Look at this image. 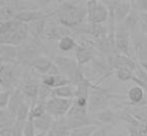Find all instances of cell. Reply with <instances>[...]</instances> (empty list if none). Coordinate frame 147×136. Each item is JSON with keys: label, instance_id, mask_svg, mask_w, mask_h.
<instances>
[{"label": "cell", "instance_id": "4dcf8cb0", "mask_svg": "<svg viewBox=\"0 0 147 136\" xmlns=\"http://www.w3.org/2000/svg\"><path fill=\"white\" fill-rule=\"evenodd\" d=\"M98 127L99 126L97 125H88V126L79 127V128L71 130L69 136H91Z\"/></svg>", "mask_w": 147, "mask_h": 136}, {"label": "cell", "instance_id": "6da1fadb", "mask_svg": "<svg viewBox=\"0 0 147 136\" xmlns=\"http://www.w3.org/2000/svg\"><path fill=\"white\" fill-rule=\"evenodd\" d=\"M79 2L80 1H61L59 8L56 10L60 25L71 31L84 24V19H86V6Z\"/></svg>", "mask_w": 147, "mask_h": 136}, {"label": "cell", "instance_id": "f1b7e54d", "mask_svg": "<svg viewBox=\"0 0 147 136\" xmlns=\"http://www.w3.org/2000/svg\"><path fill=\"white\" fill-rule=\"evenodd\" d=\"M15 15H16V10L10 5V1H8L7 4H5L4 6L0 7V22L1 23L13 19Z\"/></svg>", "mask_w": 147, "mask_h": 136}, {"label": "cell", "instance_id": "ffe728a7", "mask_svg": "<svg viewBox=\"0 0 147 136\" xmlns=\"http://www.w3.org/2000/svg\"><path fill=\"white\" fill-rule=\"evenodd\" d=\"M25 101H26V99H25L24 95H23L22 92H21V90L19 89V88L13 90V92H12L11 96H10L9 102H8L6 109H7L9 114L11 115L15 119H16V114H17L19 107H20L21 105Z\"/></svg>", "mask_w": 147, "mask_h": 136}, {"label": "cell", "instance_id": "9c48e42d", "mask_svg": "<svg viewBox=\"0 0 147 136\" xmlns=\"http://www.w3.org/2000/svg\"><path fill=\"white\" fill-rule=\"evenodd\" d=\"M96 56L95 43L90 41L84 42L81 44H77L75 48V59L78 66H84L93 59Z\"/></svg>", "mask_w": 147, "mask_h": 136}, {"label": "cell", "instance_id": "ab89813d", "mask_svg": "<svg viewBox=\"0 0 147 136\" xmlns=\"http://www.w3.org/2000/svg\"><path fill=\"white\" fill-rule=\"evenodd\" d=\"M139 17H140V19H141L142 25L147 26V11H140Z\"/></svg>", "mask_w": 147, "mask_h": 136}, {"label": "cell", "instance_id": "ac0fdd59", "mask_svg": "<svg viewBox=\"0 0 147 136\" xmlns=\"http://www.w3.org/2000/svg\"><path fill=\"white\" fill-rule=\"evenodd\" d=\"M54 121H55L54 118L51 115L47 114V113H45V114L42 115L39 118L33 119V124H34L35 130H38L40 132L39 134L45 135L52 129Z\"/></svg>", "mask_w": 147, "mask_h": 136}, {"label": "cell", "instance_id": "44dd1931", "mask_svg": "<svg viewBox=\"0 0 147 136\" xmlns=\"http://www.w3.org/2000/svg\"><path fill=\"white\" fill-rule=\"evenodd\" d=\"M129 105H140L144 99V89L136 85L131 87L127 93Z\"/></svg>", "mask_w": 147, "mask_h": 136}, {"label": "cell", "instance_id": "30bf717a", "mask_svg": "<svg viewBox=\"0 0 147 136\" xmlns=\"http://www.w3.org/2000/svg\"><path fill=\"white\" fill-rule=\"evenodd\" d=\"M73 32L79 33V34H88L95 37L97 40L104 39L108 37V28L104 26L103 24L96 25L90 24V23H84L79 25L76 28L72 30Z\"/></svg>", "mask_w": 147, "mask_h": 136}, {"label": "cell", "instance_id": "4316f807", "mask_svg": "<svg viewBox=\"0 0 147 136\" xmlns=\"http://www.w3.org/2000/svg\"><path fill=\"white\" fill-rule=\"evenodd\" d=\"M75 88L72 85H64L61 87L55 88L52 90V97H59V98H66V99H73Z\"/></svg>", "mask_w": 147, "mask_h": 136}, {"label": "cell", "instance_id": "60d3db41", "mask_svg": "<svg viewBox=\"0 0 147 136\" xmlns=\"http://www.w3.org/2000/svg\"><path fill=\"white\" fill-rule=\"evenodd\" d=\"M140 66L142 67L143 69H144V71L147 73V61H141L140 63Z\"/></svg>", "mask_w": 147, "mask_h": 136}, {"label": "cell", "instance_id": "5b68a950", "mask_svg": "<svg viewBox=\"0 0 147 136\" xmlns=\"http://www.w3.org/2000/svg\"><path fill=\"white\" fill-rule=\"evenodd\" d=\"M20 77V68L15 63H4L0 65V86L4 85L7 89L19 80Z\"/></svg>", "mask_w": 147, "mask_h": 136}, {"label": "cell", "instance_id": "484cf974", "mask_svg": "<svg viewBox=\"0 0 147 136\" xmlns=\"http://www.w3.org/2000/svg\"><path fill=\"white\" fill-rule=\"evenodd\" d=\"M26 122L16 121L13 125L0 129V136H23V131Z\"/></svg>", "mask_w": 147, "mask_h": 136}, {"label": "cell", "instance_id": "e575fe53", "mask_svg": "<svg viewBox=\"0 0 147 136\" xmlns=\"http://www.w3.org/2000/svg\"><path fill=\"white\" fill-rule=\"evenodd\" d=\"M45 113H47L45 112V103L44 102H37L34 107H32L30 109L29 118L30 119H36V118L41 117Z\"/></svg>", "mask_w": 147, "mask_h": 136}, {"label": "cell", "instance_id": "d6a6232c", "mask_svg": "<svg viewBox=\"0 0 147 136\" xmlns=\"http://www.w3.org/2000/svg\"><path fill=\"white\" fill-rule=\"evenodd\" d=\"M52 88L44 85L42 83L39 84L38 87V95H37V102H45L52 97Z\"/></svg>", "mask_w": 147, "mask_h": 136}, {"label": "cell", "instance_id": "3957f363", "mask_svg": "<svg viewBox=\"0 0 147 136\" xmlns=\"http://www.w3.org/2000/svg\"><path fill=\"white\" fill-rule=\"evenodd\" d=\"M86 19L90 24L100 25L108 19V10L102 1L88 0L86 3Z\"/></svg>", "mask_w": 147, "mask_h": 136}, {"label": "cell", "instance_id": "7a4b0ae2", "mask_svg": "<svg viewBox=\"0 0 147 136\" xmlns=\"http://www.w3.org/2000/svg\"><path fill=\"white\" fill-rule=\"evenodd\" d=\"M117 98H120L119 95L114 94L109 89H106L93 83L88 94V112L96 114L100 111H103L109 107V105L113 99H117Z\"/></svg>", "mask_w": 147, "mask_h": 136}, {"label": "cell", "instance_id": "4fadbf2b", "mask_svg": "<svg viewBox=\"0 0 147 136\" xmlns=\"http://www.w3.org/2000/svg\"><path fill=\"white\" fill-rule=\"evenodd\" d=\"M66 120L67 128L69 131H71L73 129L79 128V127L88 126V125H97L99 126L98 123L95 121L93 117H90L88 115H82V116H65Z\"/></svg>", "mask_w": 147, "mask_h": 136}, {"label": "cell", "instance_id": "8992f818", "mask_svg": "<svg viewBox=\"0 0 147 136\" xmlns=\"http://www.w3.org/2000/svg\"><path fill=\"white\" fill-rule=\"evenodd\" d=\"M114 43L117 51H119L120 54H123L125 56L132 57L130 52L131 46V35L125 25H117L115 28V34H114Z\"/></svg>", "mask_w": 147, "mask_h": 136}, {"label": "cell", "instance_id": "836d02e7", "mask_svg": "<svg viewBox=\"0 0 147 136\" xmlns=\"http://www.w3.org/2000/svg\"><path fill=\"white\" fill-rule=\"evenodd\" d=\"M31 105L28 103L27 101L23 102L21 107L18 109L17 114H16V120L19 122H26L29 119V113Z\"/></svg>", "mask_w": 147, "mask_h": 136}, {"label": "cell", "instance_id": "1f68e13d", "mask_svg": "<svg viewBox=\"0 0 147 136\" xmlns=\"http://www.w3.org/2000/svg\"><path fill=\"white\" fill-rule=\"evenodd\" d=\"M133 76H134V70L129 67H120L116 70V77L119 81L123 82L132 81Z\"/></svg>", "mask_w": 147, "mask_h": 136}, {"label": "cell", "instance_id": "d6986e66", "mask_svg": "<svg viewBox=\"0 0 147 136\" xmlns=\"http://www.w3.org/2000/svg\"><path fill=\"white\" fill-rule=\"evenodd\" d=\"M132 10V3L131 1H118L114 9V19L116 26L125 22V19Z\"/></svg>", "mask_w": 147, "mask_h": 136}, {"label": "cell", "instance_id": "603a6c76", "mask_svg": "<svg viewBox=\"0 0 147 136\" xmlns=\"http://www.w3.org/2000/svg\"><path fill=\"white\" fill-rule=\"evenodd\" d=\"M18 57V47L11 45H0V61L15 63Z\"/></svg>", "mask_w": 147, "mask_h": 136}, {"label": "cell", "instance_id": "ee69618b", "mask_svg": "<svg viewBox=\"0 0 147 136\" xmlns=\"http://www.w3.org/2000/svg\"><path fill=\"white\" fill-rule=\"evenodd\" d=\"M1 24H2V23H1V22H0V25H1Z\"/></svg>", "mask_w": 147, "mask_h": 136}, {"label": "cell", "instance_id": "d4e9b609", "mask_svg": "<svg viewBox=\"0 0 147 136\" xmlns=\"http://www.w3.org/2000/svg\"><path fill=\"white\" fill-rule=\"evenodd\" d=\"M127 109L134 118L147 126V105H127Z\"/></svg>", "mask_w": 147, "mask_h": 136}, {"label": "cell", "instance_id": "cb8c5ba5", "mask_svg": "<svg viewBox=\"0 0 147 136\" xmlns=\"http://www.w3.org/2000/svg\"><path fill=\"white\" fill-rule=\"evenodd\" d=\"M45 26H47V19H41V21H36V22L30 23L27 25L28 32L31 37L36 39H40L42 37L44 31H45Z\"/></svg>", "mask_w": 147, "mask_h": 136}, {"label": "cell", "instance_id": "83f0119b", "mask_svg": "<svg viewBox=\"0 0 147 136\" xmlns=\"http://www.w3.org/2000/svg\"><path fill=\"white\" fill-rule=\"evenodd\" d=\"M76 46H77V43L71 36L63 37L62 39H60L59 43H58V48L64 52L73 50L76 48Z\"/></svg>", "mask_w": 147, "mask_h": 136}, {"label": "cell", "instance_id": "e0dca14e", "mask_svg": "<svg viewBox=\"0 0 147 136\" xmlns=\"http://www.w3.org/2000/svg\"><path fill=\"white\" fill-rule=\"evenodd\" d=\"M72 33L71 30L67 29L66 27H64L62 25H54L52 27H49V29H45L42 37H44L47 40H57L59 41L60 39H62L65 36H70Z\"/></svg>", "mask_w": 147, "mask_h": 136}, {"label": "cell", "instance_id": "7c38bea8", "mask_svg": "<svg viewBox=\"0 0 147 136\" xmlns=\"http://www.w3.org/2000/svg\"><path fill=\"white\" fill-rule=\"evenodd\" d=\"M55 13H45L42 10H25V11L17 12L15 15L13 19L18 21V22L22 23V24H30V23L36 22V21H41V19H47V17H52Z\"/></svg>", "mask_w": 147, "mask_h": 136}, {"label": "cell", "instance_id": "8d00e7d4", "mask_svg": "<svg viewBox=\"0 0 147 136\" xmlns=\"http://www.w3.org/2000/svg\"><path fill=\"white\" fill-rule=\"evenodd\" d=\"M13 90H15L13 88H10V89H6L0 92V109H6L7 107V105L9 102L10 96H11Z\"/></svg>", "mask_w": 147, "mask_h": 136}, {"label": "cell", "instance_id": "7bdbcfd3", "mask_svg": "<svg viewBox=\"0 0 147 136\" xmlns=\"http://www.w3.org/2000/svg\"><path fill=\"white\" fill-rule=\"evenodd\" d=\"M143 136H147V132H146V133H145V134H144V135H143Z\"/></svg>", "mask_w": 147, "mask_h": 136}, {"label": "cell", "instance_id": "b9f144b4", "mask_svg": "<svg viewBox=\"0 0 147 136\" xmlns=\"http://www.w3.org/2000/svg\"><path fill=\"white\" fill-rule=\"evenodd\" d=\"M45 136H55V134H54V132H53L52 130H49V131L45 134Z\"/></svg>", "mask_w": 147, "mask_h": 136}, {"label": "cell", "instance_id": "52a82bcc", "mask_svg": "<svg viewBox=\"0 0 147 136\" xmlns=\"http://www.w3.org/2000/svg\"><path fill=\"white\" fill-rule=\"evenodd\" d=\"M39 84L40 83L37 81L36 77H32V76L28 75L27 78L25 79V82L23 83L22 87L19 88L22 94L24 95L26 101L31 105V107H34L37 103V95H38Z\"/></svg>", "mask_w": 147, "mask_h": 136}, {"label": "cell", "instance_id": "5bb4252c", "mask_svg": "<svg viewBox=\"0 0 147 136\" xmlns=\"http://www.w3.org/2000/svg\"><path fill=\"white\" fill-rule=\"evenodd\" d=\"M93 118L98 123L99 126H101V125H111V126H114V125H116V123L119 122L116 112L113 111L111 107H107V109H103V111L96 113V114H94Z\"/></svg>", "mask_w": 147, "mask_h": 136}, {"label": "cell", "instance_id": "f35d334b", "mask_svg": "<svg viewBox=\"0 0 147 136\" xmlns=\"http://www.w3.org/2000/svg\"><path fill=\"white\" fill-rule=\"evenodd\" d=\"M113 127L114 126H111V125H101L93 132L91 136H108Z\"/></svg>", "mask_w": 147, "mask_h": 136}, {"label": "cell", "instance_id": "f546056e", "mask_svg": "<svg viewBox=\"0 0 147 136\" xmlns=\"http://www.w3.org/2000/svg\"><path fill=\"white\" fill-rule=\"evenodd\" d=\"M17 120L9 114L7 109H0V129L11 126Z\"/></svg>", "mask_w": 147, "mask_h": 136}, {"label": "cell", "instance_id": "ba28073f", "mask_svg": "<svg viewBox=\"0 0 147 136\" xmlns=\"http://www.w3.org/2000/svg\"><path fill=\"white\" fill-rule=\"evenodd\" d=\"M52 61L57 68L59 69L61 75L66 77L67 79L72 77L80 68L75 58L67 57V56H54Z\"/></svg>", "mask_w": 147, "mask_h": 136}, {"label": "cell", "instance_id": "d590c367", "mask_svg": "<svg viewBox=\"0 0 147 136\" xmlns=\"http://www.w3.org/2000/svg\"><path fill=\"white\" fill-rule=\"evenodd\" d=\"M18 25V22L16 19H10L7 22H4L0 25V36L3 35H7L9 33H11L13 30L16 29Z\"/></svg>", "mask_w": 147, "mask_h": 136}, {"label": "cell", "instance_id": "8fae6325", "mask_svg": "<svg viewBox=\"0 0 147 136\" xmlns=\"http://www.w3.org/2000/svg\"><path fill=\"white\" fill-rule=\"evenodd\" d=\"M131 43L136 57L141 61H147V36L140 31L139 33L131 35Z\"/></svg>", "mask_w": 147, "mask_h": 136}, {"label": "cell", "instance_id": "2e32d148", "mask_svg": "<svg viewBox=\"0 0 147 136\" xmlns=\"http://www.w3.org/2000/svg\"><path fill=\"white\" fill-rule=\"evenodd\" d=\"M53 67H54V63H53L52 59H49V57L44 55H39L32 61L29 68L34 70L35 72L40 74L41 76H45L49 75Z\"/></svg>", "mask_w": 147, "mask_h": 136}, {"label": "cell", "instance_id": "74e56055", "mask_svg": "<svg viewBox=\"0 0 147 136\" xmlns=\"http://www.w3.org/2000/svg\"><path fill=\"white\" fill-rule=\"evenodd\" d=\"M23 136H36L35 133L34 124H33V119H28L25 123L24 131H23Z\"/></svg>", "mask_w": 147, "mask_h": 136}, {"label": "cell", "instance_id": "277c9868", "mask_svg": "<svg viewBox=\"0 0 147 136\" xmlns=\"http://www.w3.org/2000/svg\"><path fill=\"white\" fill-rule=\"evenodd\" d=\"M73 99L59 98V97H51L45 102V112L54 118L55 120L66 116L68 111L72 105Z\"/></svg>", "mask_w": 147, "mask_h": 136}, {"label": "cell", "instance_id": "7402d4cb", "mask_svg": "<svg viewBox=\"0 0 147 136\" xmlns=\"http://www.w3.org/2000/svg\"><path fill=\"white\" fill-rule=\"evenodd\" d=\"M41 83L44 85L49 86V88L55 89V88L61 87L64 85H69L68 79L64 77L63 75L60 76H41Z\"/></svg>", "mask_w": 147, "mask_h": 136}, {"label": "cell", "instance_id": "9a60e30c", "mask_svg": "<svg viewBox=\"0 0 147 136\" xmlns=\"http://www.w3.org/2000/svg\"><path fill=\"white\" fill-rule=\"evenodd\" d=\"M106 59H107L109 67L112 70H117L120 67H129V68L135 70L136 66H137V63L135 61V59H133L132 57H129V56H125L120 53L111 55L106 58Z\"/></svg>", "mask_w": 147, "mask_h": 136}]
</instances>
